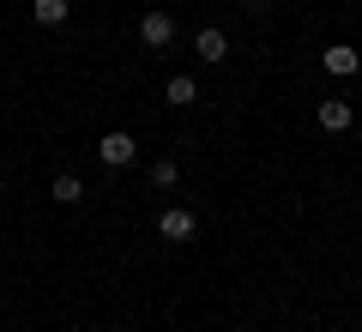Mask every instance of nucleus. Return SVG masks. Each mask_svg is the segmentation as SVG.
I'll return each instance as SVG.
<instances>
[{
	"label": "nucleus",
	"instance_id": "3",
	"mask_svg": "<svg viewBox=\"0 0 362 332\" xmlns=\"http://www.w3.org/2000/svg\"><path fill=\"white\" fill-rule=\"evenodd\" d=\"M157 236H163V242H187V236H194V212H181V205H169V212L157 217Z\"/></svg>",
	"mask_w": 362,
	"mask_h": 332
},
{
	"label": "nucleus",
	"instance_id": "9",
	"mask_svg": "<svg viewBox=\"0 0 362 332\" xmlns=\"http://www.w3.org/2000/svg\"><path fill=\"white\" fill-rule=\"evenodd\" d=\"M54 200H61V205H78V200H85V181H78V176H54Z\"/></svg>",
	"mask_w": 362,
	"mask_h": 332
},
{
	"label": "nucleus",
	"instance_id": "5",
	"mask_svg": "<svg viewBox=\"0 0 362 332\" xmlns=\"http://www.w3.org/2000/svg\"><path fill=\"white\" fill-rule=\"evenodd\" d=\"M199 97V85H194V79H187V73H175V79H169V85H163V103H175V109H187V103H194Z\"/></svg>",
	"mask_w": 362,
	"mask_h": 332
},
{
	"label": "nucleus",
	"instance_id": "8",
	"mask_svg": "<svg viewBox=\"0 0 362 332\" xmlns=\"http://www.w3.org/2000/svg\"><path fill=\"white\" fill-rule=\"evenodd\" d=\"M37 25H66V0H30Z\"/></svg>",
	"mask_w": 362,
	"mask_h": 332
},
{
	"label": "nucleus",
	"instance_id": "1",
	"mask_svg": "<svg viewBox=\"0 0 362 332\" xmlns=\"http://www.w3.org/2000/svg\"><path fill=\"white\" fill-rule=\"evenodd\" d=\"M97 157H103L109 169H127L133 157H139V139H133V133H103V145H97Z\"/></svg>",
	"mask_w": 362,
	"mask_h": 332
},
{
	"label": "nucleus",
	"instance_id": "4",
	"mask_svg": "<svg viewBox=\"0 0 362 332\" xmlns=\"http://www.w3.org/2000/svg\"><path fill=\"white\" fill-rule=\"evenodd\" d=\"M320 127H326V133H344V127H350V103H344V97H326V103H320Z\"/></svg>",
	"mask_w": 362,
	"mask_h": 332
},
{
	"label": "nucleus",
	"instance_id": "10",
	"mask_svg": "<svg viewBox=\"0 0 362 332\" xmlns=\"http://www.w3.org/2000/svg\"><path fill=\"white\" fill-rule=\"evenodd\" d=\"M175 176H181L175 157H157V164H151V188H175Z\"/></svg>",
	"mask_w": 362,
	"mask_h": 332
},
{
	"label": "nucleus",
	"instance_id": "2",
	"mask_svg": "<svg viewBox=\"0 0 362 332\" xmlns=\"http://www.w3.org/2000/svg\"><path fill=\"white\" fill-rule=\"evenodd\" d=\"M139 37H145V49H169V42H175V18H169V13H145L139 18Z\"/></svg>",
	"mask_w": 362,
	"mask_h": 332
},
{
	"label": "nucleus",
	"instance_id": "6",
	"mask_svg": "<svg viewBox=\"0 0 362 332\" xmlns=\"http://www.w3.org/2000/svg\"><path fill=\"white\" fill-rule=\"evenodd\" d=\"M320 61H326V73H338V79H350V73H356V67H362V55H356V49H326Z\"/></svg>",
	"mask_w": 362,
	"mask_h": 332
},
{
	"label": "nucleus",
	"instance_id": "7",
	"mask_svg": "<svg viewBox=\"0 0 362 332\" xmlns=\"http://www.w3.org/2000/svg\"><path fill=\"white\" fill-rule=\"evenodd\" d=\"M194 49L206 55V61H223V55H230V37H223V30H199V37H194Z\"/></svg>",
	"mask_w": 362,
	"mask_h": 332
},
{
	"label": "nucleus",
	"instance_id": "11",
	"mask_svg": "<svg viewBox=\"0 0 362 332\" xmlns=\"http://www.w3.org/2000/svg\"><path fill=\"white\" fill-rule=\"evenodd\" d=\"M247 6H272V0H247Z\"/></svg>",
	"mask_w": 362,
	"mask_h": 332
}]
</instances>
